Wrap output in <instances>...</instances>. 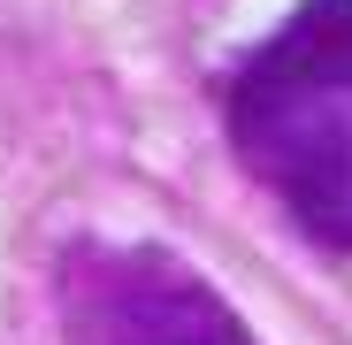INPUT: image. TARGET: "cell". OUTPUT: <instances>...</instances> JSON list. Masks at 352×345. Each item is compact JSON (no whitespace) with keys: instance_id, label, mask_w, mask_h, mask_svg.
<instances>
[{"instance_id":"obj_1","label":"cell","mask_w":352,"mask_h":345,"mask_svg":"<svg viewBox=\"0 0 352 345\" xmlns=\"http://www.w3.org/2000/svg\"><path fill=\"white\" fill-rule=\"evenodd\" d=\"M230 154L307 230L352 253V0H299L230 77Z\"/></svg>"},{"instance_id":"obj_2","label":"cell","mask_w":352,"mask_h":345,"mask_svg":"<svg viewBox=\"0 0 352 345\" xmlns=\"http://www.w3.org/2000/svg\"><path fill=\"white\" fill-rule=\"evenodd\" d=\"M54 307L62 345H261L253 322L168 246H62Z\"/></svg>"}]
</instances>
